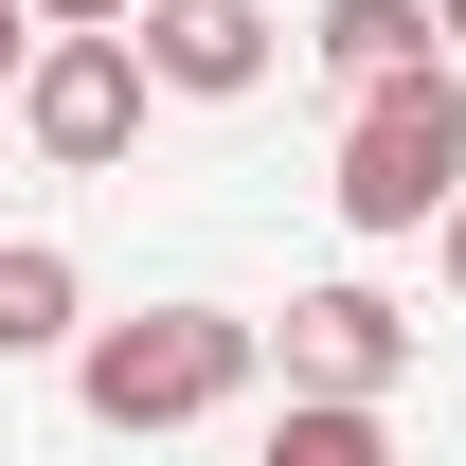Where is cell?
I'll return each instance as SVG.
<instances>
[{
	"label": "cell",
	"mask_w": 466,
	"mask_h": 466,
	"mask_svg": "<svg viewBox=\"0 0 466 466\" xmlns=\"http://www.w3.org/2000/svg\"><path fill=\"white\" fill-rule=\"evenodd\" d=\"M18 72H36V18H18V0H0V90H18Z\"/></svg>",
	"instance_id": "obj_11"
},
{
	"label": "cell",
	"mask_w": 466,
	"mask_h": 466,
	"mask_svg": "<svg viewBox=\"0 0 466 466\" xmlns=\"http://www.w3.org/2000/svg\"><path fill=\"white\" fill-rule=\"evenodd\" d=\"M251 359H269V323H233V305H144V323H90V341H72V412L126 431V449H162V431H216V412L251 395Z\"/></svg>",
	"instance_id": "obj_1"
},
{
	"label": "cell",
	"mask_w": 466,
	"mask_h": 466,
	"mask_svg": "<svg viewBox=\"0 0 466 466\" xmlns=\"http://www.w3.org/2000/svg\"><path fill=\"white\" fill-rule=\"evenodd\" d=\"M144 108H162V90H144L126 36H36V72H18V144L72 162V179H108L126 144H144Z\"/></svg>",
	"instance_id": "obj_3"
},
{
	"label": "cell",
	"mask_w": 466,
	"mask_h": 466,
	"mask_svg": "<svg viewBox=\"0 0 466 466\" xmlns=\"http://www.w3.org/2000/svg\"><path fill=\"white\" fill-rule=\"evenodd\" d=\"M323 198H341V233H377V251L431 233L466 198V72L431 55V72H395V90H341V179H323Z\"/></svg>",
	"instance_id": "obj_2"
},
{
	"label": "cell",
	"mask_w": 466,
	"mask_h": 466,
	"mask_svg": "<svg viewBox=\"0 0 466 466\" xmlns=\"http://www.w3.org/2000/svg\"><path fill=\"white\" fill-rule=\"evenodd\" d=\"M251 466H395V412H359V395H288Z\"/></svg>",
	"instance_id": "obj_8"
},
{
	"label": "cell",
	"mask_w": 466,
	"mask_h": 466,
	"mask_svg": "<svg viewBox=\"0 0 466 466\" xmlns=\"http://www.w3.org/2000/svg\"><path fill=\"white\" fill-rule=\"evenodd\" d=\"M18 18H36V36H126L144 0H18Z\"/></svg>",
	"instance_id": "obj_9"
},
{
	"label": "cell",
	"mask_w": 466,
	"mask_h": 466,
	"mask_svg": "<svg viewBox=\"0 0 466 466\" xmlns=\"http://www.w3.org/2000/svg\"><path fill=\"white\" fill-rule=\"evenodd\" d=\"M431 269H449V305H466V198H449V216H431Z\"/></svg>",
	"instance_id": "obj_10"
},
{
	"label": "cell",
	"mask_w": 466,
	"mask_h": 466,
	"mask_svg": "<svg viewBox=\"0 0 466 466\" xmlns=\"http://www.w3.org/2000/svg\"><path fill=\"white\" fill-rule=\"evenodd\" d=\"M431 55H449V72H466V0H431Z\"/></svg>",
	"instance_id": "obj_12"
},
{
	"label": "cell",
	"mask_w": 466,
	"mask_h": 466,
	"mask_svg": "<svg viewBox=\"0 0 466 466\" xmlns=\"http://www.w3.org/2000/svg\"><path fill=\"white\" fill-rule=\"evenodd\" d=\"M412 377V305L395 288H288V395H395Z\"/></svg>",
	"instance_id": "obj_5"
},
{
	"label": "cell",
	"mask_w": 466,
	"mask_h": 466,
	"mask_svg": "<svg viewBox=\"0 0 466 466\" xmlns=\"http://www.w3.org/2000/svg\"><path fill=\"white\" fill-rule=\"evenodd\" d=\"M126 55H144V90H179V108H251V90L288 72V18H269V0H144Z\"/></svg>",
	"instance_id": "obj_4"
},
{
	"label": "cell",
	"mask_w": 466,
	"mask_h": 466,
	"mask_svg": "<svg viewBox=\"0 0 466 466\" xmlns=\"http://www.w3.org/2000/svg\"><path fill=\"white\" fill-rule=\"evenodd\" d=\"M72 341H90V269L55 233H0V377L18 359H72Z\"/></svg>",
	"instance_id": "obj_6"
},
{
	"label": "cell",
	"mask_w": 466,
	"mask_h": 466,
	"mask_svg": "<svg viewBox=\"0 0 466 466\" xmlns=\"http://www.w3.org/2000/svg\"><path fill=\"white\" fill-rule=\"evenodd\" d=\"M305 55L341 72V90H395V72H431V0H323Z\"/></svg>",
	"instance_id": "obj_7"
}]
</instances>
